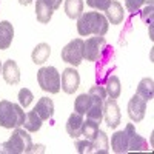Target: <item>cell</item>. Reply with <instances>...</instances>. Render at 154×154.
Here are the masks:
<instances>
[{
  "mask_svg": "<svg viewBox=\"0 0 154 154\" xmlns=\"http://www.w3.org/2000/svg\"><path fill=\"white\" fill-rule=\"evenodd\" d=\"M0 71H2V63H0Z\"/></svg>",
  "mask_w": 154,
  "mask_h": 154,
  "instance_id": "36",
  "label": "cell"
},
{
  "mask_svg": "<svg viewBox=\"0 0 154 154\" xmlns=\"http://www.w3.org/2000/svg\"><path fill=\"white\" fill-rule=\"evenodd\" d=\"M34 99V94L29 91L28 88H22L20 91H19V105L22 108H26L31 105V102Z\"/></svg>",
  "mask_w": 154,
  "mask_h": 154,
  "instance_id": "27",
  "label": "cell"
},
{
  "mask_svg": "<svg viewBox=\"0 0 154 154\" xmlns=\"http://www.w3.org/2000/svg\"><path fill=\"white\" fill-rule=\"evenodd\" d=\"M25 116L26 114L20 105L12 103L9 100H0V126L14 130L23 125Z\"/></svg>",
  "mask_w": 154,
  "mask_h": 154,
  "instance_id": "2",
  "label": "cell"
},
{
  "mask_svg": "<svg viewBox=\"0 0 154 154\" xmlns=\"http://www.w3.org/2000/svg\"><path fill=\"white\" fill-rule=\"evenodd\" d=\"M34 111L38 114V117H40L43 122L53 119V116H54V102L51 100L49 97L38 99L37 105L34 106Z\"/></svg>",
  "mask_w": 154,
  "mask_h": 154,
  "instance_id": "12",
  "label": "cell"
},
{
  "mask_svg": "<svg viewBox=\"0 0 154 154\" xmlns=\"http://www.w3.org/2000/svg\"><path fill=\"white\" fill-rule=\"evenodd\" d=\"M142 20L145 23H148L149 26L154 23V8H152V5H146V8L142 11Z\"/></svg>",
  "mask_w": 154,
  "mask_h": 154,
  "instance_id": "32",
  "label": "cell"
},
{
  "mask_svg": "<svg viewBox=\"0 0 154 154\" xmlns=\"http://www.w3.org/2000/svg\"><path fill=\"white\" fill-rule=\"evenodd\" d=\"M103 117L106 120V125L111 130H116L120 123V109L116 99H106L103 105Z\"/></svg>",
  "mask_w": 154,
  "mask_h": 154,
  "instance_id": "10",
  "label": "cell"
},
{
  "mask_svg": "<svg viewBox=\"0 0 154 154\" xmlns=\"http://www.w3.org/2000/svg\"><path fill=\"white\" fill-rule=\"evenodd\" d=\"M0 152H3V151H2V145H0Z\"/></svg>",
  "mask_w": 154,
  "mask_h": 154,
  "instance_id": "35",
  "label": "cell"
},
{
  "mask_svg": "<svg viewBox=\"0 0 154 154\" xmlns=\"http://www.w3.org/2000/svg\"><path fill=\"white\" fill-rule=\"evenodd\" d=\"M143 3L146 5H152V0H125V6L126 9L130 12H136L140 9V6H142Z\"/></svg>",
  "mask_w": 154,
  "mask_h": 154,
  "instance_id": "30",
  "label": "cell"
},
{
  "mask_svg": "<svg viewBox=\"0 0 154 154\" xmlns=\"http://www.w3.org/2000/svg\"><path fill=\"white\" fill-rule=\"evenodd\" d=\"M37 82L38 86L49 94L60 91V74L54 66H42L37 72Z\"/></svg>",
  "mask_w": 154,
  "mask_h": 154,
  "instance_id": "4",
  "label": "cell"
},
{
  "mask_svg": "<svg viewBox=\"0 0 154 154\" xmlns=\"http://www.w3.org/2000/svg\"><path fill=\"white\" fill-rule=\"evenodd\" d=\"M106 46V40L105 37H91L86 42H83V59H86L88 62H96L99 60V57L102 56L103 49Z\"/></svg>",
  "mask_w": 154,
  "mask_h": 154,
  "instance_id": "6",
  "label": "cell"
},
{
  "mask_svg": "<svg viewBox=\"0 0 154 154\" xmlns=\"http://www.w3.org/2000/svg\"><path fill=\"white\" fill-rule=\"evenodd\" d=\"M112 0H86V5L93 9H99V11H106V8L111 5Z\"/></svg>",
  "mask_w": 154,
  "mask_h": 154,
  "instance_id": "31",
  "label": "cell"
},
{
  "mask_svg": "<svg viewBox=\"0 0 154 154\" xmlns=\"http://www.w3.org/2000/svg\"><path fill=\"white\" fill-rule=\"evenodd\" d=\"M91 103H93V100L89 97V94H80V96H77V99L74 102V109L80 114H86Z\"/></svg>",
  "mask_w": 154,
  "mask_h": 154,
  "instance_id": "25",
  "label": "cell"
},
{
  "mask_svg": "<svg viewBox=\"0 0 154 154\" xmlns=\"http://www.w3.org/2000/svg\"><path fill=\"white\" fill-rule=\"evenodd\" d=\"M45 2H46L51 8H53L54 11H56V9H59V8H60V5H62V0H45Z\"/></svg>",
  "mask_w": 154,
  "mask_h": 154,
  "instance_id": "33",
  "label": "cell"
},
{
  "mask_svg": "<svg viewBox=\"0 0 154 154\" xmlns=\"http://www.w3.org/2000/svg\"><path fill=\"white\" fill-rule=\"evenodd\" d=\"M111 149L116 154H125L128 152V139L126 133L123 131H116L111 137Z\"/></svg>",
  "mask_w": 154,
  "mask_h": 154,
  "instance_id": "16",
  "label": "cell"
},
{
  "mask_svg": "<svg viewBox=\"0 0 154 154\" xmlns=\"http://www.w3.org/2000/svg\"><path fill=\"white\" fill-rule=\"evenodd\" d=\"M103 105H105V102H102V100H93L91 106H89L86 112V119H91L100 125L102 119H103Z\"/></svg>",
  "mask_w": 154,
  "mask_h": 154,
  "instance_id": "24",
  "label": "cell"
},
{
  "mask_svg": "<svg viewBox=\"0 0 154 154\" xmlns=\"http://www.w3.org/2000/svg\"><path fill=\"white\" fill-rule=\"evenodd\" d=\"M60 57L63 62L69 63L72 66H79L83 60V40L82 38H74L68 45L63 46Z\"/></svg>",
  "mask_w": 154,
  "mask_h": 154,
  "instance_id": "5",
  "label": "cell"
},
{
  "mask_svg": "<svg viewBox=\"0 0 154 154\" xmlns=\"http://www.w3.org/2000/svg\"><path fill=\"white\" fill-rule=\"evenodd\" d=\"M14 38V28L8 20L0 22V49H8Z\"/></svg>",
  "mask_w": 154,
  "mask_h": 154,
  "instance_id": "15",
  "label": "cell"
},
{
  "mask_svg": "<svg viewBox=\"0 0 154 154\" xmlns=\"http://www.w3.org/2000/svg\"><path fill=\"white\" fill-rule=\"evenodd\" d=\"M80 85V75L74 68H66L60 77V88L66 94H74Z\"/></svg>",
  "mask_w": 154,
  "mask_h": 154,
  "instance_id": "9",
  "label": "cell"
},
{
  "mask_svg": "<svg viewBox=\"0 0 154 154\" xmlns=\"http://www.w3.org/2000/svg\"><path fill=\"white\" fill-rule=\"evenodd\" d=\"M146 103L148 102L143 100L140 96L134 94L130 102H128V116H130V119L136 123L142 122L143 117H145V112H146Z\"/></svg>",
  "mask_w": 154,
  "mask_h": 154,
  "instance_id": "7",
  "label": "cell"
},
{
  "mask_svg": "<svg viewBox=\"0 0 154 154\" xmlns=\"http://www.w3.org/2000/svg\"><path fill=\"white\" fill-rule=\"evenodd\" d=\"M105 91L106 96L109 99H117L122 93V86H120V80L117 75H108L106 80H105Z\"/></svg>",
  "mask_w": 154,
  "mask_h": 154,
  "instance_id": "21",
  "label": "cell"
},
{
  "mask_svg": "<svg viewBox=\"0 0 154 154\" xmlns=\"http://www.w3.org/2000/svg\"><path fill=\"white\" fill-rule=\"evenodd\" d=\"M99 131V123L91 120V119H86L83 120V126H82V136L88 140H93L94 136L97 134Z\"/></svg>",
  "mask_w": 154,
  "mask_h": 154,
  "instance_id": "26",
  "label": "cell"
},
{
  "mask_svg": "<svg viewBox=\"0 0 154 154\" xmlns=\"http://www.w3.org/2000/svg\"><path fill=\"white\" fill-rule=\"evenodd\" d=\"M31 2H32V0H19V3L20 5H25V6H28Z\"/></svg>",
  "mask_w": 154,
  "mask_h": 154,
  "instance_id": "34",
  "label": "cell"
},
{
  "mask_svg": "<svg viewBox=\"0 0 154 154\" xmlns=\"http://www.w3.org/2000/svg\"><path fill=\"white\" fill-rule=\"evenodd\" d=\"M136 94L140 96V97H142L143 100H146V102L152 100V97H154V82H152V79H149V77H145V79L140 80Z\"/></svg>",
  "mask_w": 154,
  "mask_h": 154,
  "instance_id": "20",
  "label": "cell"
},
{
  "mask_svg": "<svg viewBox=\"0 0 154 154\" xmlns=\"http://www.w3.org/2000/svg\"><path fill=\"white\" fill-rule=\"evenodd\" d=\"M49 54H51V48L48 43H38L34 49H32V54H31V59L35 65H43V63L49 59Z\"/></svg>",
  "mask_w": 154,
  "mask_h": 154,
  "instance_id": "19",
  "label": "cell"
},
{
  "mask_svg": "<svg viewBox=\"0 0 154 154\" xmlns=\"http://www.w3.org/2000/svg\"><path fill=\"white\" fill-rule=\"evenodd\" d=\"M106 20L111 25H120L125 19V12H123V6L117 2V0H112L111 5L106 8Z\"/></svg>",
  "mask_w": 154,
  "mask_h": 154,
  "instance_id": "14",
  "label": "cell"
},
{
  "mask_svg": "<svg viewBox=\"0 0 154 154\" xmlns=\"http://www.w3.org/2000/svg\"><path fill=\"white\" fill-rule=\"evenodd\" d=\"M32 149V140L26 130H22L20 126L14 128L11 137L6 142L2 143V151L6 154H22V152H31Z\"/></svg>",
  "mask_w": 154,
  "mask_h": 154,
  "instance_id": "3",
  "label": "cell"
},
{
  "mask_svg": "<svg viewBox=\"0 0 154 154\" xmlns=\"http://www.w3.org/2000/svg\"><path fill=\"white\" fill-rule=\"evenodd\" d=\"M65 12L69 19H79L83 14V0H65Z\"/></svg>",
  "mask_w": 154,
  "mask_h": 154,
  "instance_id": "23",
  "label": "cell"
},
{
  "mask_svg": "<svg viewBox=\"0 0 154 154\" xmlns=\"http://www.w3.org/2000/svg\"><path fill=\"white\" fill-rule=\"evenodd\" d=\"M89 97H91L93 100H102V102H105L106 100V91H105V88L102 86V85H94L91 86V89H89Z\"/></svg>",
  "mask_w": 154,
  "mask_h": 154,
  "instance_id": "28",
  "label": "cell"
},
{
  "mask_svg": "<svg viewBox=\"0 0 154 154\" xmlns=\"http://www.w3.org/2000/svg\"><path fill=\"white\" fill-rule=\"evenodd\" d=\"M53 14H54V9L51 8L45 0H37V3H35V17H37V22L46 25V23H49Z\"/></svg>",
  "mask_w": 154,
  "mask_h": 154,
  "instance_id": "17",
  "label": "cell"
},
{
  "mask_svg": "<svg viewBox=\"0 0 154 154\" xmlns=\"http://www.w3.org/2000/svg\"><path fill=\"white\" fill-rule=\"evenodd\" d=\"M125 133L128 139V151H148V142L140 136L133 123H128L125 126Z\"/></svg>",
  "mask_w": 154,
  "mask_h": 154,
  "instance_id": "8",
  "label": "cell"
},
{
  "mask_svg": "<svg viewBox=\"0 0 154 154\" xmlns=\"http://www.w3.org/2000/svg\"><path fill=\"white\" fill-rule=\"evenodd\" d=\"M108 28H109V23H108L106 17L96 11L83 12L77 19V32L82 37L91 35V34L103 37L108 32Z\"/></svg>",
  "mask_w": 154,
  "mask_h": 154,
  "instance_id": "1",
  "label": "cell"
},
{
  "mask_svg": "<svg viewBox=\"0 0 154 154\" xmlns=\"http://www.w3.org/2000/svg\"><path fill=\"white\" fill-rule=\"evenodd\" d=\"M82 126H83V114L80 112H72L66 122V133L72 137L77 139L82 136Z\"/></svg>",
  "mask_w": 154,
  "mask_h": 154,
  "instance_id": "13",
  "label": "cell"
},
{
  "mask_svg": "<svg viewBox=\"0 0 154 154\" xmlns=\"http://www.w3.org/2000/svg\"><path fill=\"white\" fill-rule=\"evenodd\" d=\"M42 123H43V120L38 117V114L32 109L25 116V122H23L22 126H25V130L29 131V133H37L42 128Z\"/></svg>",
  "mask_w": 154,
  "mask_h": 154,
  "instance_id": "22",
  "label": "cell"
},
{
  "mask_svg": "<svg viewBox=\"0 0 154 154\" xmlns=\"http://www.w3.org/2000/svg\"><path fill=\"white\" fill-rule=\"evenodd\" d=\"M2 75L8 85H17L20 82V69L16 60H6L2 65Z\"/></svg>",
  "mask_w": 154,
  "mask_h": 154,
  "instance_id": "11",
  "label": "cell"
},
{
  "mask_svg": "<svg viewBox=\"0 0 154 154\" xmlns=\"http://www.w3.org/2000/svg\"><path fill=\"white\" fill-rule=\"evenodd\" d=\"M75 148H77V152L79 154H89L93 152V142L88 139H83V140H77L75 142Z\"/></svg>",
  "mask_w": 154,
  "mask_h": 154,
  "instance_id": "29",
  "label": "cell"
},
{
  "mask_svg": "<svg viewBox=\"0 0 154 154\" xmlns=\"http://www.w3.org/2000/svg\"><path fill=\"white\" fill-rule=\"evenodd\" d=\"M91 142H93V152H96V154H108V151H109L108 136L103 131L99 130Z\"/></svg>",
  "mask_w": 154,
  "mask_h": 154,
  "instance_id": "18",
  "label": "cell"
}]
</instances>
